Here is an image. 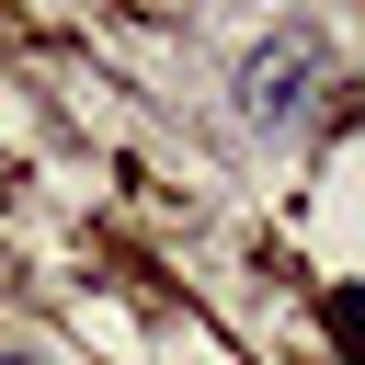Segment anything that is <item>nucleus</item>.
Masks as SVG:
<instances>
[{"label": "nucleus", "mask_w": 365, "mask_h": 365, "mask_svg": "<svg viewBox=\"0 0 365 365\" xmlns=\"http://www.w3.org/2000/svg\"><path fill=\"white\" fill-rule=\"evenodd\" d=\"M0 365H23V354H0Z\"/></svg>", "instance_id": "1"}]
</instances>
